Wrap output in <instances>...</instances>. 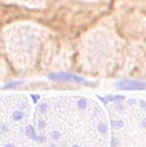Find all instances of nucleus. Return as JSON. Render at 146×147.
<instances>
[{"mask_svg": "<svg viewBox=\"0 0 146 147\" xmlns=\"http://www.w3.org/2000/svg\"><path fill=\"white\" fill-rule=\"evenodd\" d=\"M10 1L22 4L30 8H44L47 4V0H10Z\"/></svg>", "mask_w": 146, "mask_h": 147, "instance_id": "5", "label": "nucleus"}, {"mask_svg": "<svg viewBox=\"0 0 146 147\" xmlns=\"http://www.w3.org/2000/svg\"><path fill=\"white\" fill-rule=\"evenodd\" d=\"M141 72H142L143 78H146V56L143 58L142 60V64H141Z\"/></svg>", "mask_w": 146, "mask_h": 147, "instance_id": "7", "label": "nucleus"}, {"mask_svg": "<svg viewBox=\"0 0 146 147\" xmlns=\"http://www.w3.org/2000/svg\"><path fill=\"white\" fill-rule=\"evenodd\" d=\"M3 54L16 74L34 72L52 62L51 34L44 27L30 22L7 24L0 31Z\"/></svg>", "mask_w": 146, "mask_h": 147, "instance_id": "2", "label": "nucleus"}, {"mask_svg": "<svg viewBox=\"0 0 146 147\" xmlns=\"http://www.w3.org/2000/svg\"><path fill=\"white\" fill-rule=\"evenodd\" d=\"M32 127L44 147H102L109 134L103 109L91 98L59 95L35 106Z\"/></svg>", "mask_w": 146, "mask_h": 147, "instance_id": "1", "label": "nucleus"}, {"mask_svg": "<svg viewBox=\"0 0 146 147\" xmlns=\"http://www.w3.org/2000/svg\"><path fill=\"white\" fill-rule=\"evenodd\" d=\"M3 46H1V36H0V63L3 60Z\"/></svg>", "mask_w": 146, "mask_h": 147, "instance_id": "8", "label": "nucleus"}, {"mask_svg": "<svg viewBox=\"0 0 146 147\" xmlns=\"http://www.w3.org/2000/svg\"><path fill=\"white\" fill-rule=\"evenodd\" d=\"M122 40L110 24H99L81 38L77 46V66L92 75H109L122 56Z\"/></svg>", "mask_w": 146, "mask_h": 147, "instance_id": "3", "label": "nucleus"}, {"mask_svg": "<svg viewBox=\"0 0 146 147\" xmlns=\"http://www.w3.org/2000/svg\"><path fill=\"white\" fill-rule=\"evenodd\" d=\"M31 99L24 94H0V143L19 135L30 126Z\"/></svg>", "mask_w": 146, "mask_h": 147, "instance_id": "4", "label": "nucleus"}, {"mask_svg": "<svg viewBox=\"0 0 146 147\" xmlns=\"http://www.w3.org/2000/svg\"><path fill=\"white\" fill-rule=\"evenodd\" d=\"M0 1H1V0H0Z\"/></svg>", "mask_w": 146, "mask_h": 147, "instance_id": "10", "label": "nucleus"}, {"mask_svg": "<svg viewBox=\"0 0 146 147\" xmlns=\"http://www.w3.org/2000/svg\"><path fill=\"white\" fill-rule=\"evenodd\" d=\"M81 1H85V3H95L98 0H81Z\"/></svg>", "mask_w": 146, "mask_h": 147, "instance_id": "9", "label": "nucleus"}, {"mask_svg": "<svg viewBox=\"0 0 146 147\" xmlns=\"http://www.w3.org/2000/svg\"><path fill=\"white\" fill-rule=\"evenodd\" d=\"M119 88H126V90H141L146 88V83L143 82H135V80H125L119 83Z\"/></svg>", "mask_w": 146, "mask_h": 147, "instance_id": "6", "label": "nucleus"}]
</instances>
